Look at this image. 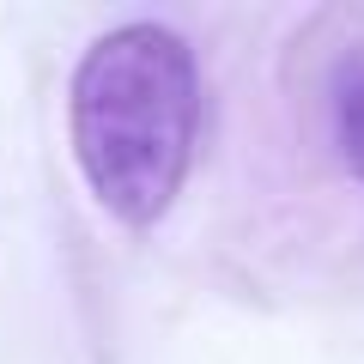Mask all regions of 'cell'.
Listing matches in <instances>:
<instances>
[{"label":"cell","mask_w":364,"mask_h":364,"mask_svg":"<svg viewBox=\"0 0 364 364\" xmlns=\"http://www.w3.org/2000/svg\"><path fill=\"white\" fill-rule=\"evenodd\" d=\"M207 85L188 37L158 18L104 31L67 85V140L109 219L146 231L170 213L200 152Z\"/></svg>","instance_id":"6da1fadb"},{"label":"cell","mask_w":364,"mask_h":364,"mask_svg":"<svg viewBox=\"0 0 364 364\" xmlns=\"http://www.w3.org/2000/svg\"><path fill=\"white\" fill-rule=\"evenodd\" d=\"M322 49H304V152L328 195L364 207V13H316Z\"/></svg>","instance_id":"7a4b0ae2"}]
</instances>
